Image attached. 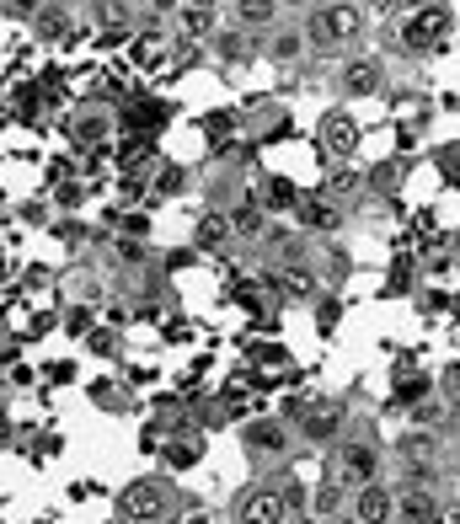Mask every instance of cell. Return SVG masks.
Masks as SVG:
<instances>
[{
    "instance_id": "1",
    "label": "cell",
    "mask_w": 460,
    "mask_h": 524,
    "mask_svg": "<svg viewBox=\"0 0 460 524\" xmlns=\"http://www.w3.org/2000/svg\"><path fill=\"white\" fill-rule=\"evenodd\" d=\"M364 17L359 0H316L311 11H305V43H311L316 54H337V49H354L364 38Z\"/></svg>"
},
{
    "instance_id": "2",
    "label": "cell",
    "mask_w": 460,
    "mask_h": 524,
    "mask_svg": "<svg viewBox=\"0 0 460 524\" xmlns=\"http://www.w3.org/2000/svg\"><path fill=\"white\" fill-rule=\"evenodd\" d=\"M450 27H455V11L444 0H428V6H412L402 17V43L412 54H434V49H444Z\"/></svg>"
},
{
    "instance_id": "3",
    "label": "cell",
    "mask_w": 460,
    "mask_h": 524,
    "mask_svg": "<svg viewBox=\"0 0 460 524\" xmlns=\"http://www.w3.org/2000/svg\"><path fill=\"white\" fill-rule=\"evenodd\" d=\"M332 476H337L348 492L364 487V482H380V450H375L370 439H337V450H332Z\"/></svg>"
},
{
    "instance_id": "4",
    "label": "cell",
    "mask_w": 460,
    "mask_h": 524,
    "mask_svg": "<svg viewBox=\"0 0 460 524\" xmlns=\"http://www.w3.org/2000/svg\"><path fill=\"white\" fill-rule=\"evenodd\" d=\"M284 519H289L284 487H247L230 508V524H284Z\"/></svg>"
},
{
    "instance_id": "5",
    "label": "cell",
    "mask_w": 460,
    "mask_h": 524,
    "mask_svg": "<svg viewBox=\"0 0 460 524\" xmlns=\"http://www.w3.org/2000/svg\"><path fill=\"white\" fill-rule=\"evenodd\" d=\"M337 91L343 97H380L386 91V65L375 54H348L343 70H337Z\"/></svg>"
},
{
    "instance_id": "6",
    "label": "cell",
    "mask_w": 460,
    "mask_h": 524,
    "mask_svg": "<svg viewBox=\"0 0 460 524\" xmlns=\"http://www.w3.org/2000/svg\"><path fill=\"white\" fill-rule=\"evenodd\" d=\"M348 514L359 524H396V487L386 482H364L348 492Z\"/></svg>"
},
{
    "instance_id": "7",
    "label": "cell",
    "mask_w": 460,
    "mask_h": 524,
    "mask_svg": "<svg viewBox=\"0 0 460 524\" xmlns=\"http://www.w3.org/2000/svg\"><path fill=\"white\" fill-rule=\"evenodd\" d=\"M118 519H124V524H156V519H166V487L161 482H134L124 498H118Z\"/></svg>"
},
{
    "instance_id": "8",
    "label": "cell",
    "mask_w": 460,
    "mask_h": 524,
    "mask_svg": "<svg viewBox=\"0 0 460 524\" xmlns=\"http://www.w3.org/2000/svg\"><path fill=\"white\" fill-rule=\"evenodd\" d=\"M321 150H327L332 161H348L359 150V123L343 113V107H332L327 118H321Z\"/></svg>"
},
{
    "instance_id": "9",
    "label": "cell",
    "mask_w": 460,
    "mask_h": 524,
    "mask_svg": "<svg viewBox=\"0 0 460 524\" xmlns=\"http://www.w3.org/2000/svg\"><path fill=\"white\" fill-rule=\"evenodd\" d=\"M177 33H182V43L214 38L220 33V6H214V0H182L177 6Z\"/></svg>"
},
{
    "instance_id": "10",
    "label": "cell",
    "mask_w": 460,
    "mask_h": 524,
    "mask_svg": "<svg viewBox=\"0 0 460 524\" xmlns=\"http://www.w3.org/2000/svg\"><path fill=\"white\" fill-rule=\"evenodd\" d=\"M91 27H97L102 38H129L134 33V6L129 0H91Z\"/></svg>"
},
{
    "instance_id": "11",
    "label": "cell",
    "mask_w": 460,
    "mask_h": 524,
    "mask_svg": "<svg viewBox=\"0 0 460 524\" xmlns=\"http://www.w3.org/2000/svg\"><path fill=\"white\" fill-rule=\"evenodd\" d=\"M230 17L241 33H273L279 27V0H230Z\"/></svg>"
},
{
    "instance_id": "12",
    "label": "cell",
    "mask_w": 460,
    "mask_h": 524,
    "mask_svg": "<svg viewBox=\"0 0 460 524\" xmlns=\"http://www.w3.org/2000/svg\"><path fill=\"white\" fill-rule=\"evenodd\" d=\"M263 54L273 59V65H300L305 54H311V43H305V27H273Z\"/></svg>"
},
{
    "instance_id": "13",
    "label": "cell",
    "mask_w": 460,
    "mask_h": 524,
    "mask_svg": "<svg viewBox=\"0 0 460 524\" xmlns=\"http://www.w3.org/2000/svg\"><path fill=\"white\" fill-rule=\"evenodd\" d=\"M241 444H247L252 460H268V455H284L289 450V434H284V423H247Z\"/></svg>"
},
{
    "instance_id": "14",
    "label": "cell",
    "mask_w": 460,
    "mask_h": 524,
    "mask_svg": "<svg viewBox=\"0 0 460 524\" xmlns=\"http://www.w3.org/2000/svg\"><path fill=\"white\" fill-rule=\"evenodd\" d=\"M209 43H214V59H220V65H247L252 49H257L252 33H241V27H220Z\"/></svg>"
},
{
    "instance_id": "15",
    "label": "cell",
    "mask_w": 460,
    "mask_h": 524,
    "mask_svg": "<svg viewBox=\"0 0 460 524\" xmlns=\"http://www.w3.org/2000/svg\"><path fill=\"white\" fill-rule=\"evenodd\" d=\"M300 225H305V230H321V236H332V230L343 225V209H337L332 198H305V204H300Z\"/></svg>"
},
{
    "instance_id": "16",
    "label": "cell",
    "mask_w": 460,
    "mask_h": 524,
    "mask_svg": "<svg viewBox=\"0 0 460 524\" xmlns=\"http://www.w3.org/2000/svg\"><path fill=\"white\" fill-rule=\"evenodd\" d=\"M225 241H230V220L225 214H204V220H198V246L214 252V246H225Z\"/></svg>"
},
{
    "instance_id": "17",
    "label": "cell",
    "mask_w": 460,
    "mask_h": 524,
    "mask_svg": "<svg viewBox=\"0 0 460 524\" xmlns=\"http://www.w3.org/2000/svg\"><path fill=\"white\" fill-rule=\"evenodd\" d=\"M396 450H402V460H412V466H428V460H434V439L428 434H402Z\"/></svg>"
},
{
    "instance_id": "18",
    "label": "cell",
    "mask_w": 460,
    "mask_h": 524,
    "mask_svg": "<svg viewBox=\"0 0 460 524\" xmlns=\"http://www.w3.org/2000/svg\"><path fill=\"white\" fill-rule=\"evenodd\" d=\"M343 492H348V487L337 482V476H327V482L316 487V514H321V519H332V514H337V503H343Z\"/></svg>"
},
{
    "instance_id": "19",
    "label": "cell",
    "mask_w": 460,
    "mask_h": 524,
    "mask_svg": "<svg viewBox=\"0 0 460 524\" xmlns=\"http://www.w3.org/2000/svg\"><path fill=\"white\" fill-rule=\"evenodd\" d=\"M279 284L289 289V295H311V289H316V284H311V273H305L300 262H279Z\"/></svg>"
},
{
    "instance_id": "20",
    "label": "cell",
    "mask_w": 460,
    "mask_h": 524,
    "mask_svg": "<svg viewBox=\"0 0 460 524\" xmlns=\"http://www.w3.org/2000/svg\"><path fill=\"white\" fill-rule=\"evenodd\" d=\"M33 27H38L43 38H59V33H65V27H70V11H65V6H43Z\"/></svg>"
},
{
    "instance_id": "21",
    "label": "cell",
    "mask_w": 460,
    "mask_h": 524,
    "mask_svg": "<svg viewBox=\"0 0 460 524\" xmlns=\"http://www.w3.org/2000/svg\"><path fill=\"white\" fill-rule=\"evenodd\" d=\"M230 236H263V214H257V209H236V214H230Z\"/></svg>"
},
{
    "instance_id": "22",
    "label": "cell",
    "mask_w": 460,
    "mask_h": 524,
    "mask_svg": "<svg viewBox=\"0 0 460 524\" xmlns=\"http://www.w3.org/2000/svg\"><path fill=\"white\" fill-rule=\"evenodd\" d=\"M177 6H182V0H145V17H177Z\"/></svg>"
},
{
    "instance_id": "23",
    "label": "cell",
    "mask_w": 460,
    "mask_h": 524,
    "mask_svg": "<svg viewBox=\"0 0 460 524\" xmlns=\"http://www.w3.org/2000/svg\"><path fill=\"white\" fill-rule=\"evenodd\" d=\"M38 11H43V0H11V17H22V22H38Z\"/></svg>"
},
{
    "instance_id": "24",
    "label": "cell",
    "mask_w": 460,
    "mask_h": 524,
    "mask_svg": "<svg viewBox=\"0 0 460 524\" xmlns=\"http://www.w3.org/2000/svg\"><path fill=\"white\" fill-rule=\"evenodd\" d=\"M434 524H460V503H450V508H444V503H439V514H434Z\"/></svg>"
},
{
    "instance_id": "25",
    "label": "cell",
    "mask_w": 460,
    "mask_h": 524,
    "mask_svg": "<svg viewBox=\"0 0 460 524\" xmlns=\"http://www.w3.org/2000/svg\"><path fill=\"white\" fill-rule=\"evenodd\" d=\"M316 0H279V11H311Z\"/></svg>"
},
{
    "instance_id": "26",
    "label": "cell",
    "mask_w": 460,
    "mask_h": 524,
    "mask_svg": "<svg viewBox=\"0 0 460 524\" xmlns=\"http://www.w3.org/2000/svg\"><path fill=\"white\" fill-rule=\"evenodd\" d=\"M327 524H359V519H354V514H332Z\"/></svg>"
},
{
    "instance_id": "27",
    "label": "cell",
    "mask_w": 460,
    "mask_h": 524,
    "mask_svg": "<svg viewBox=\"0 0 460 524\" xmlns=\"http://www.w3.org/2000/svg\"><path fill=\"white\" fill-rule=\"evenodd\" d=\"M455 418H460V391H455Z\"/></svg>"
},
{
    "instance_id": "28",
    "label": "cell",
    "mask_w": 460,
    "mask_h": 524,
    "mask_svg": "<svg viewBox=\"0 0 460 524\" xmlns=\"http://www.w3.org/2000/svg\"><path fill=\"white\" fill-rule=\"evenodd\" d=\"M43 6H65V0H43Z\"/></svg>"
}]
</instances>
